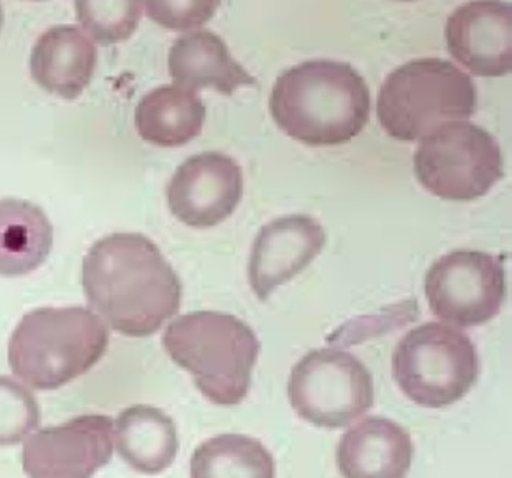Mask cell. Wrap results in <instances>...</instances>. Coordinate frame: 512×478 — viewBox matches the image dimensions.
I'll return each mask as SVG.
<instances>
[{"instance_id":"3","label":"cell","mask_w":512,"mask_h":478,"mask_svg":"<svg viewBox=\"0 0 512 478\" xmlns=\"http://www.w3.org/2000/svg\"><path fill=\"white\" fill-rule=\"evenodd\" d=\"M110 343L104 321L82 306L26 313L9 342L14 375L35 390L61 388L91 371Z\"/></svg>"},{"instance_id":"2","label":"cell","mask_w":512,"mask_h":478,"mask_svg":"<svg viewBox=\"0 0 512 478\" xmlns=\"http://www.w3.org/2000/svg\"><path fill=\"white\" fill-rule=\"evenodd\" d=\"M371 91L350 63L313 59L276 80L269 112L278 128L308 147H334L360 136L371 118Z\"/></svg>"},{"instance_id":"20","label":"cell","mask_w":512,"mask_h":478,"mask_svg":"<svg viewBox=\"0 0 512 478\" xmlns=\"http://www.w3.org/2000/svg\"><path fill=\"white\" fill-rule=\"evenodd\" d=\"M192 477H275V461L260 440L244 435H220L194 451Z\"/></svg>"},{"instance_id":"15","label":"cell","mask_w":512,"mask_h":478,"mask_svg":"<svg viewBox=\"0 0 512 478\" xmlns=\"http://www.w3.org/2000/svg\"><path fill=\"white\" fill-rule=\"evenodd\" d=\"M96 65V46L76 25L48 29L31 54V74L36 84L66 100H76L85 91Z\"/></svg>"},{"instance_id":"22","label":"cell","mask_w":512,"mask_h":478,"mask_svg":"<svg viewBox=\"0 0 512 478\" xmlns=\"http://www.w3.org/2000/svg\"><path fill=\"white\" fill-rule=\"evenodd\" d=\"M35 395L17 380L0 376V446H14L39 427Z\"/></svg>"},{"instance_id":"8","label":"cell","mask_w":512,"mask_h":478,"mask_svg":"<svg viewBox=\"0 0 512 478\" xmlns=\"http://www.w3.org/2000/svg\"><path fill=\"white\" fill-rule=\"evenodd\" d=\"M287 394L291 407L306 423L345 428L375 403L372 373L347 351H309L291 369Z\"/></svg>"},{"instance_id":"24","label":"cell","mask_w":512,"mask_h":478,"mask_svg":"<svg viewBox=\"0 0 512 478\" xmlns=\"http://www.w3.org/2000/svg\"><path fill=\"white\" fill-rule=\"evenodd\" d=\"M3 25V10L2 7H0V29H2Z\"/></svg>"},{"instance_id":"10","label":"cell","mask_w":512,"mask_h":478,"mask_svg":"<svg viewBox=\"0 0 512 478\" xmlns=\"http://www.w3.org/2000/svg\"><path fill=\"white\" fill-rule=\"evenodd\" d=\"M112 451L114 423L92 414L32 435L22 450V466L29 477L87 478L111 461Z\"/></svg>"},{"instance_id":"18","label":"cell","mask_w":512,"mask_h":478,"mask_svg":"<svg viewBox=\"0 0 512 478\" xmlns=\"http://www.w3.org/2000/svg\"><path fill=\"white\" fill-rule=\"evenodd\" d=\"M52 224L29 201L0 200V276L14 278L36 271L50 256Z\"/></svg>"},{"instance_id":"5","label":"cell","mask_w":512,"mask_h":478,"mask_svg":"<svg viewBox=\"0 0 512 478\" xmlns=\"http://www.w3.org/2000/svg\"><path fill=\"white\" fill-rule=\"evenodd\" d=\"M478 93L469 74L442 58H418L388 74L377 96L381 128L416 143L444 123L476 114Z\"/></svg>"},{"instance_id":"17","label":"cell","mask_w":512,"mask_h":478,"mask_svg":"<svg viewBox=\"0 0 512 478\" xmlns=\"http://www.w3.org/2000/svg\"><path fill=\"white\" fill-rule=\"evenodd\" d=\"M207 110L196 92L163 85L142 97L136 128L142 140L162 148H178L200 136Z\"/></svg>"},{"instance_id":"21","label":"cell","mask_w":512,"mask_h":478,"mask_svg":"<svg viewBox=\"0 0 512 478\" xmlns=\"http://www.w3.org/2000/svg\"><path fill=\"white\" fill-rule=\"evenodd\" d=\"M77 18L103 46L127 40L136 31L144 13V2H77Z\"/></svg>"},{"instance_id":"6","label":"cell","mask_w":512,"mask_h":478,"mask_svg":"<svg viewBox=\"0 0 512 478\" xmlns=\"http://www.w3.org/2000/svg\"><path fill=\"white\" fill-rule=\"evenodd\" d=\"M392 375L410 401L442 409L461 401L480 375V358L470 336L448 324H421L395 347Z\"/></svg>"},{"instance_id":"12","label":"cell","mask_w":512,"mask_h":478,"mask_svg":"<svg viewBox=\"0 0 512 478\" xmlns=\"http://www.w3.org/2000/svg\"><path fill=\"white\" fill-rule=\"evenodd\" d=\"M327 242L319 220L309 215H287L261 227L254 239L248 278L260 301L289 282L317 256Z\"/></svg>"},{"instance_id":"4","label":"cell","mask_w":512,"mask_h":478,"mask_svg":"<svg viewBox=\"0 0 512 478\" xmlns=\"http://www.w3.org/2000/svg\"><path fill=\"white\" fill-rule=\"evenodd\" d=\"M163 346L215 405H238L248 395L261 345L245 321L223 312L186 313L167 327Z\"/></svg>"},{"instance_id":"1","label":"cell","mask_w":512,"mask_h":478,"mask_svg":"<svg viewBox=\"0 0 512 478\" xmlns=\"http://www.w3.org/2000/svg\"><path fill=\"white\" fill-rule=\"evenodd\" d=\"M82 287L112 330L132 338L156 334L181 308V279L142 234L99 239L84 257Z\"/></svg>"},{"instance_id":"9","label":"cell","mask_w":512,"mask_h":478,"mask_svg":"<svg viewBox=\"0 0 512 478\" xmlns=\"http://www.w3.org/2000/svg\"><path fill=\"white\" fill-rule=\"evenodd\" d=\"M429 309L458 327H477L499 315L507 297L502 257L481 250H452L426 272Z\"/></svg>"},{"instance_id":"14","label":"cell","mask_w":512,"mask_h":478,"mask_svg":"<svg viewBox=\"0 0 512 478\" xmlns=\"http://www.w3.org/2000/svg\"><path fill=\"white\" fill-rule=\"evenodd\" d=\"M413 461V442L402 425L369 417L342 436L336 463L350 478H402Z\"/></svg>"},{"instance_id":"13","label":"cell","mask_w":512,"mask_h":478,"mask_svg":"<svg viewBox=\"0 0 512 478\" xmlns=\"http://www.w3.org/2000/svg\"><path fill=\"white\" fill-rule=\"evenodd\" d=\"M448 52L476 76L504 77L512 69L510 3L469 2L444 26Z\"/></svg>"},{"instance_id":"19","label":"cell","mask_w":512,"mask_h":478,"mask_svg":"<svg viewBox=\"0 0 512 478\" xmlns=\"http://www.w3.org/2000/svg\"><path fill=\"white\" fill-rule=\"evenodd\" d=\"M115 444L123 461L134 470L156 474L170 468L178 453L173 418L151 406H132L119 414Z\"/></svg>"},{"instance_id":"16","label":"cell","mask_w":512,"mask_h":478,"mask_svg":"<svg viewBox=\"0 0 512 478\" xmlns=\"http://www.w3.org/2000/svg\"><path fill=\"white\" fill-rule=\"evenodd\" d=\"M168 72L178 87L213 91L231 96L241 87H254L256 78L230 54L222 37L211 31L178 37L168 54Z\"/></svg>"},{"instance_id":"23","label":"cell","mask_w":512,"mask_h":478,"mask_svg":"<svg viewBox=\"0 0 512 478\" xmlns=\"http://www.w3.org/2000/svg\"><path fill=\"white\" fill-rule=\"evenodd\" d=\"M219 2H144L148 17L174 31L198 28L215 16Z\"/></svg>"},{"instance_id":"7","label":"cell","mask_w":512,"mask_h":478,"mask_svg":"<svg viewBox=\"0 0 512 478\" xmlns=\"http://www.w3.org/2000/svg\"><path fill=\"white\" fill-rule=\"evenodd\" d=\"M413 162L422 188L443 200L480 199L504 177L496 138L467 121L444 123L422 138Z\"/></svg>"},{"instance_id":"11","label":"cell","mask_w":512,"mask_h":478,"mask_svg":"<svg viewBox=\"0 0 512 478\" xmlns=\"http://www.w3.org/2000/svg\"><path fill=\"white\" fill-rule=\"evenodd\" d=\"M244 194V174L230 156L203 152L183 162L167 186L171 214L193 229H211L233 215Z\"/></svg>"}]
</instances>
